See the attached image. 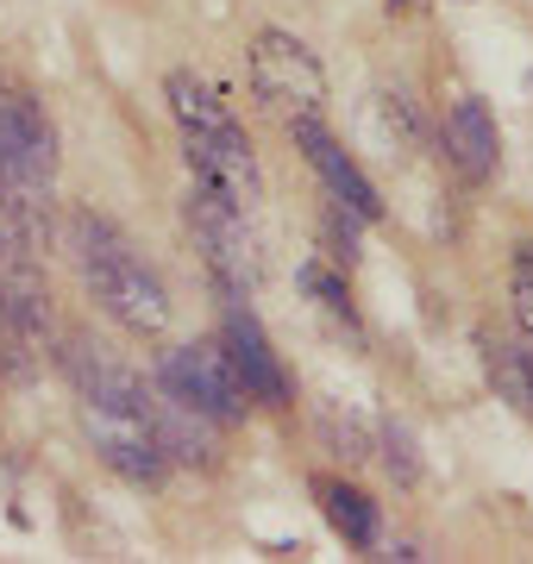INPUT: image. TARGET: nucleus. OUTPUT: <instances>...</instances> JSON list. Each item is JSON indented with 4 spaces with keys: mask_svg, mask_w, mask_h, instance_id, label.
<instances>
[{
    "mask_svg": "<svg viewBox=\"0 0 533 564\" xmlns=\"http://www.w3.org/2000/svg\"><path fill=\"white\" fill-rule=\"evenodd\" d=\"M483 377H490V389H496L509 408L533 414V345L483 339Z\"/></svg>",
    "mask_w": 533,
    "mask_h": 564,
    "instance_id": "nucleus-15",
    "label": "nucleus"
},
{
    "mask_svg": "<svg viewBox=\"0 0 533 564\" xmlns=\"http://www.w3.org/2000/svg\"><path fill=\"white\" fill-rule=\"evenodd\" d=\"M63 239H69V258L83 270V289L101 302L107 321H120L126 333H139V339H157L170 326V289L164 276L151 270V263L132 251L120 226L95 214V207H76L69 226H63Z\"/></svg>",
    "mask_w": 533,
    "mask_h": 564,
    "instance_id": "nucleus-2",
    "label": "nucleus"
},
{
    "mask_svg": "<svg viewBox=\"0 0 533 564\" xmlns=\"http://www.w3.org/2000/svg\"><path fill=\"white\" fill-rule=\"evenodd\" d=\"M302 289H308V302L320 307L333 326H346L351 339H358V307H351V295H346V270L308 258V263H302Z\"/></svg>",
    "mask_w": 533,
    "mask_h": 564,
    "instance_id": "nucleus-16",
    "label": "nucleus"
},
{
    "mask_svg": "<svg viewBox=\"0 0 533 564\" xmlns=\"http://www.w3.org/2000/svg\"><path fill=\"white\" fill-rule=\"evenodd\" d=\"M251 95L276 120H314L327 113V69L295 32H258L251 39Z\"/></svg>",
    "mask_w": 533,
    "mask_h": 564,
    "instance_id": "nucleus-4",
    "label": "nucleus"
},
{
    "mask_svg": "<svg viewBox=\"0 0 533 564\" xmlns=\"http://www.w3.org/2000/svg\"><path fill=\"white\" fill-rule=\"evenodd\" d=\"M151 421H157V440H164L170 458L183 464H202V470H214L220 464V421H207L202 408H188L183 395H170L164 383H151Z\"/></svg>",
    "mask_w": 533,
    "mask_h": 564,
    "instance_id": "nucleus-11",
    "label": "nucleus"
},
{
    "mask_svg": "<svg viewBox=\"0 0 533 564\" xmlns=\"http://www.w3.org/2000/svg\"><path fill=\"white\" fill-rule=\"evenodd\" d=\"M314 496H320L333 533H339L346 545H358V552H370V545H377V533H383V514H377V502H370L365 489H351L346 477H320V484H314Z\"/></svg>",
    "mask_w": 533,
    "mask_h": 564,
    "instance_id": "nucleus-14",
    "label": "nucleus"
},
{
    "mask_svg": "<svg viewBox=\"0 0 533 564\" xmlns=\"http://www.w3.org/2000/svg\"><path fill=\"white\" fill-rule=\"evenodd\" d=\"M377 445H383V464H390V477L395 484H414L421 477V452H414V433L409 421H377Z\"/></svg>",
    "mask_w": 533,
    "mask_h": 564,
    "instance_id": "nucleus-17",
    "label": "nucleus"
},
{
    "mask_svg": "<svg viewBox=\"0 0 533 564\" xmlns=\"http://www.w3.org/2000/svg\"><path fill=\"white\" fill-rule=\"evenodd\" d=\"M214 295H220V345H226V358H232V370H239L246 395L264 408H289V370L270 351L264 326L251 314V295H239V289H214Z\"/></svg>",
    "mask_w": 533,
    "mask_h": 564,
    "instance_id": "nucleus-8",
    "label": "nucleus"
},
{
    "mask_svg": "<svg viewBox=\"0 0 533 564\" xmlns=\"http://www.w3.org/2000/svg\"><path fill=\"white\" fill-rule=\"evenodd\" d=\"M439 144H446L452 170L465 182H490L496 163H502V132H496V113L483 95H458L446 107V126H439Z\"/></svg>",
    "mask_w": 533,
    "mask_h": 564,
    "instance_id": "nucleus-10",
    "label": "nucleus"
},
{
    "mask_svg": "<svg viewBox=\"0 0 533 564\" xmlns=\"http://www.w3.org/2000/svg\"><path fill=\"white\" fill-rule=\"evenodd\" d=\"M157 383L170 395H183L188 408H202L207 421H220V426H239L251 414V395H246V383H239V370H232L220 339L170 345L164 358H157Z\"/></svg>",
    "mask_w": 533,
    "mask_h": 564,
    "instance_id": "nucleus-5",
    "label": "nucleus"
},
{
    "mask_svg": "<svg viewBox=\"0 0 533 564\" xmlns=\"http://www.w3.org/2000/svg\"><path fill=\"white\" fill-rule=\"evenodd\" d=\"M63 370L76 383V402H83V433L95 445V458L126 477L139 489H157L170 477V452L157 440V421H151V389L126 370V364L101 358L95 345L69 339L63 351Z\"/></svg>",
    "mask_w": 533,
    "mask_h": 564,
    "instance_id": "nucleus-1",
    "label": "nucleus"
},
{
    "mask_svg": "<svg viewBox=\"0 0 533 564\" xmlns=\"http://www.w3.org/2000/svg\"><path fill=\"white\" fill-rule=\"evenodd\" d=\"M390 7H414V0H390Z\"/></svg>",
    "mask_w": 533,
    "mask_h": 564,
    "instance_id": "nucleus-20",
    "label": "nucleus"
},
{
    "mask_svg": "<svg viewBox=\"0 0 533 564\" xmlns=\"http://www.w3.org/2000/svg\"><path fill=\"white\" fill-rule=\"evenodd\" d=\"M509 295H514V326L533 339V245H514V276H509Z\"/></svg>",
    "mask_w": 533,
    "mask_h": 564,
    "instance_id": "nucleus-19",
    "label": "nucleus"
},
{
    "mask_svg": "<svg viewBox=\"0 0 533 564\" xmlns=\"http://www.w3.org/2000/svg\"><path fill=\"white\" fill-rule=\"evenodd\" d=\"M358 226H365V220L327 195V258L339 263V270H351V263H358Z\"/></svg>",
    "mask_w": 533,
    "mask_h": 564,
    "instance_id": "nucleus-18",
    "label": "nucleus"
},
{
    "mask_svg": "<svg viewBox=\"0 0 533 564\" xmlns=\"http://www.w3.org/2000/svg\"><path fill=\"white\" fill-rule=\"evenodd\" d=\"M183 158H188V176L207 182V188H220L232 195L239 207H258L264 202V170H258V151H251L246 126L232 120H214V126H188L183 132Z\"/></svg>",
    "mask_w": 533,
    "mask_h": 564,
    "instance_id": "nucleus-7",
    "label": "nucleus"
},
{
    "mask_svg": "<svg viewBox=\"0 0 533 564\" xmlns=\"http://www.w3.org/2000/svg\"><path fill=\"white\" fill-rule=\"evenodd\" d=\"M314 426H320L327 452H339L346 464H358V458H370V452H377V414H370L365 402H346L339 389L314 408Z\"/></svg>",
    "mask_w": 533,
    "mask_h": 564,
    "instance_id": "nucleus-13",
    "label": "nucleus"
},
{
    "mask_svg": "<svg viewBox=\"0 0 533 564\" xmlns=\"http://www.w3.org/2000/svg\"><path fill=\"white\" fill-rule=\"evenodd\" d=\"M0 182L25 195H51L57 182V132L44 107L13 82H0Z\"/></svg>",
    "mask_w": 533,
    "mask_h": 564,
    "instance_id": "nucleus-6",
    "label": "nucleus"
},
{
    "mask_svg": "<svg viewBox=\"0 0 533 564\" xmlns=\"http://www.w3.org/2000/svg\"><path fill=\"white\" fill-rule=\"evenodd\" d=\"M183 220H188V232H195V251H202L214 289L251 295L258 276H264V258H258V239H251V207H239L232 195L195 182L188 202H183Z\"/></svg>",
    "mask_w": 533,
    "mask_h": 564,
    "instance_id": "nucleus-3",
    "label": "nucleus"
},
{
    "mask_svg": "<svg viewBox=\"0 0 533 564\" xmlns=\"http://www.w3.org/2000/svg\"><path fill=\"white\" fill-rule=\"evenodd\" d=\"M289 139H295V151L314 163V176L327 182V195L339 207H351L365 226H377L383 220V195H377V182L358 170V158L351 151H339V139H333L327 126H320V113L314 120H289Z\"/></svg>",
    "mask_w": 533,
    "mask_h": 564,
    "instance_id": "nucleus-9",
    "label": "nucleus"
},
{
    "mask_svg": "<svg viewBox=\"0 0 533 564\" xmlns=\"http://www.w3.org/2000/svg\"><path fill=\"white\" fill-rule=\"evenodd\" d=\"M365 126H370V139L383 144V158H409L414 144L427 139V126H421V107H414L409 88H377L365 101Z\"/></svg>",
    "mask_w": 533,
    "mask_h": 564,
    "instance_id": "nucleus-12",
    "label": "nucleus"
}]
</instances>
